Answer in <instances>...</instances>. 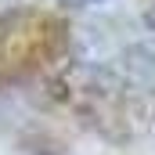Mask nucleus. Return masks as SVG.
Segmentation results:
<instances>
[{
    "label": "nucleus",
    "instance_id": "nucleus-1",
    "mask_svg": "<svg viewBox=\"0 0 155 155\" xmlns=\"http://www.w3.org/2000/svg\"><path fill=\"white\" fill-rule=\"evenodd\" d=\"M69 4H97V0H69Z\"/></svg>",
    "mask_w": 155,
    "mask_h": 155
}]
</instances>
